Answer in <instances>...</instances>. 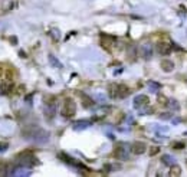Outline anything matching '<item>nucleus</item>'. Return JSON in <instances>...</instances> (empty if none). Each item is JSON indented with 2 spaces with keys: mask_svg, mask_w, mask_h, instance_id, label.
Listing matches in <instances>:
<instances>
[{
  "mask_svg": "<svg viewBox=\"0 0 187 177\" xmlns=\"http://www.w3.org/2000/svg\"><path fill=\"white\" fill-rule=\"evenodd\" d=\"M171 147H173V148H176V150H181V148H184V147H186V144H184V143H181V141H180V143H179V141H174Z\"/></svg>",
  "mask_w": 187,
  "mask_h": 177,
  "instance_id": "nucleus-20",
  "label": "nucleus"
},
{
  "mask_svg": "<svg viewBox=\"0 0 187 177\" xmlns=\"http://www.w3.org/2000/svg\"><path fill=\"white\" fill-rule=\"evenodd\" d=\"M158 153H160V147L154 145V147H151V150H150V156L153 157V156H155V154H158Z\"/></svg>",
  "mask_w": 187,
  "mask_h": 177,
  "instance_id": "nucleus-21",
  "label": "nucleus"
},
{
  "mask_svg": "<svg viewBox=\"0 0 187 177\" xmlns=\"http://www.w3.org/2000/svg\"><path fill=\"white\" fill-rule=\"evenodd\" d=\"M114 156H115L117 158H121V160H127V158H128V154L125 153L122 145H117L115 151H114Z\"/></svg>",
  "mask_w": 187,
  "mask_h": 177,
  "instance_id": "nucleus-12",
  "label": "nucleus"
},
{
  "mask_svg": "<svg viewBox=\"0 0 187 177\" xmlns=\"http://www.w3.org/2000/svg\"><path fill=\"white\" fill-rule=\"evenodd\" d=\"M10 91H12V84H10L9 81L0 84V92H2V94H9Z\"/></svg>",
  "mask_w": 187,
  "mask_h": 177,
  "instance_id": "nucleus-16",
  "label": "nucleus"
},
{
  "mask_svg": "<svg viewBox=\"0 0 187 177\" xmlns=\"http://www.w3.org/2000/svg\"><path fill=\"white\" fill-rule=\"evenodd\" d=\"M16 163L19 166L28 167V169H32L35 166L40 164V161L37 160V157H35L32 153H20V154L16 157Z\"/></svg>",
  "mask_w": 187,
  "mask_h": 177,
  "instance_id": "nucleus-2",
  "label": "nucleus"
},
{
  "mask_svg": "<svg viewBox=\"0 0 187 177\" xmlns=\"http://www.w3.org/2000/svg\"><path fill=\"white\" fill-rule=\"evenodd\" d=\"M89 125H92L91 120H79V121L74 122L72 128H74L75 131H81V130H85V128H88Z\"/></svg>",
  "mask_w": 187,
  "mask_h": 177,
  "instance_id": "nucleus-10",
  "label": "nucleus"
},
{
  "mask_svg": "<svg viewBox=\"0 0 187 177\" xmlns=\"http://www.w3.org/2000/svg\"><path fill=\"white\" fill-rule=\"evenodd\" d=\"M158 102H160V104H163V105H166V104H168V99H166V97L160 95V97H158Z\"/></svg>",
  "mask_w": 187,
  "mask_h": 177,
  "instance_id": "nucleus-23",
  "label": "nucleus"
},
{
  "mask_svg": "<svg viewBox=\"0 0 187 177\" xmlns=\"http://www.w3.org/2000/svg\"><path fill=\"white\" fill-rule=\"evenodd\" d=\"M140 55H141L144 59H147V61L151 59V56H153V48H151L150 43L141 45V48H140Z\"/></svg>",
  "mask_w": 187,
  "mask_h": 177,
  "instance_id": "nucleus-8",
  "label": "nucleus"
},
{
  "mask_svg": "<svg viewBox=\"0 0 187 177\" xmlns=\"http://www.w3.org/2000/svg\"><path fill=\"white\" fill-rule=\"evenodd\" d=\"M49 35L53 38V40L55 42H58L59 39H61V32H59L56 27H53V29H50V32H49Z\"/></svg>",
  "mask_w": 187,
  "mask_h": 177,
  "instance_id": "nucleus-18",
  "label": "nucleus"
},
{
  "mask_svg": "<svg viewBox=\"0 0 187 177\" xmlns=\"http://www.w3.org/2000/svg\"><path fill=\"white\" fill-rule=\"evenodd\" d=\"M170 117H171L170 112H168V114H163V115H161V118H170Z\"/></svg>",
  "mask_w": 187,
  "mask_h": 177,
  "instance_id": "nucleus-26",
  "label": "nucleus"
},
{
  "mask_svg": "<svg viewBox=\"0 0 187 177\" xmlns=\"http://www.w3.org/2000/svg\"><path fill=\"white\" fill-rule=\"evenodd\" d=\"M56 108H55V102H52V104H46L45 108H43V114H45L46 120H52V118L55 117V114H56Z\"/></svg>",
  "mask_w": 187,
  "mask_h": 177,
  "instance_id": "nucleus-9",
  "label": "nucleus"
},
{
  "mask_svg": "<svg viewBox=\"0 0 187 177\" xmlns=\"http://www.w3.org/2000/svg\"><path fill=\"white\" fill-rule=\"evenodd\" d=\"M3 74H4V69L2 66H0V78H2V76H3Z\"/></svg>",
  "mask_w": 187,
  "mask_h": 177,
  "instance_id": "nucleus-27",
  "label": "nucleus"
},
{
  "mask_svg": "<svg viewBox=\"0 0 187 177\" xmlns=\"http://www.w3.org/2000/svg\"><path fill=\"white\" fill-rule=\"evenodd\" d=\"M161 69L164 72H171L173 69H174V63H173V61H170V59H163L161 61Z\"/></svg>",
  "mask_w": 187,
  "mask_h": 177,
  "instance_id": "nucleus-13",
  "label": "nucleus"
},
{
  "mask_svg": "<svg viewBox=\"0 0 187 177\" xmlns=\"http://www.w3.org/2000/svg\"><path fill=\"white\" fill-rule=\"evenodd\" d=\"M150 104V98L147 97V95H137V97L134 98V101H133V105L134 108H137V110H141L142 107H146Z\"/></svg>",
  "mask_w": 187,
  "mask_h": 177,
  "instance_id": "nucleus-6",
  "label": "nucleus"
},
{
  "mask_svg": "<svg viewBox=\"0 0 187 177\" xmlns=\"http://www.w3.org/2000/svg\"><path fill=\"white\" fill-rule=\"evenodd\" d=\"M9 39L12 40V42H10V43H13V45H16V43H17V38H15V36H10V38H9Z\"/></svg>",
  "mask_w": 187,
  "mask_h": 177,
  "instance_id": "nucleus-25",
  "label": "nucleus"
},
{
  "mask_svg": "<svg viewBox=\"0 0 187 177\" xmlns=\"http://www.w3.org/2000/svg\"><path fill=\"white\" fill-rule=\"evenodd\" d=\"M49 62H50V65H53L55 68H62V63L59 62L53 55H49Z\"/></svg>",
  "mask_w": 187,
  "mask_h": 177,
  "instance_id": "nucleus-19",
  "label": "nucleus"
},
{
  "mask_svg": "<svg viewBox=\"0 0 187 177\" xmlns=\"http://www.w3.org/2000/svg\"><path fill=\"white\" fill-rule=\"evenodd\" d=\"M146 150H147V144L142 143V141H134V143L131 144V153L135 154V156H141V154H144Z\"/></svg>",
  "mask_w": 187,
  "mask_h": 177,
  "instance_id": "nucleus-5",
  "label": "nucleus"
},
{
  "mask_svg": "<svg viewBox=\"0 0 187 177\" xmlns=\"http://www.w3.org/2000/svg\"><path fill=\"white\" fill-rule=\"evenodd\" d=\"M9 148V144L7 143H0V151H6Z\"/></svg>",
  "mask_w": 187,
  "mask_h": 177,
  "instance_id": "nucleus-24",
  "label": "nucleus"
},
{
  "mask_svg": "<svg viewBox=\"0 0 187 177\" xmlns=\"http://www.w3.org/2000/svg\"><path fill=\"white\" fill-rule=\"evenodd\" d=\"M180 174H181V169H180L179 166H176V164H173V166H171L170 171H168V176H173V177H176V176H180Z\"/></svg>",
  "mask_w": 187,
  "mask_h": 177,
  "instance_id": "nucleus-17",
  "label": "nucleus"
},
{
  "mask_svg": "<svg viewBox=\"0 0 187 177\" xmlns=\"http://www.w3.org/2000/svg\"><path fill=\"white\" fill-rule=\"evenodd\" d=\"M76 112V104L72 98H65L62 105V115L65 118H72Z\"/></svg>",
  "mask_w": 187,
  "mask_h": 177,
  "instance_id": "nucleus-3",
  "label": "nucleus"
},
{
  "mask_svg": "<svg viewBox=\"0 0 187 177\" xmlns=\"http://www.w3.org/2000/svg\"><path fill=\"white\" fill-rule=\"evenodd\" d=\"M161 161H163V163H164V164H173V161H171L170 156H163Z\"/></svg>",
  "mask_w": 187,
  "mask_h": 177,
  "instance_id": "nucleus-22",
  "label": "nucleus"
},
{
  "mask_svg": "<svg viewBox=\"0 0 187 177\" xmlns=\"http://www.w3.org/2000/svg\"><path fill=\"white\" fill-rule=\"evenodd\" d=\"M117 89H118V84H109L108 85V95L109 98H112V99H117Z\"/></svg>",
  "mask_w": 187,
  "mask_h": 177,
  "instance_id": "nucleus-14",
  "label": "nucleus"
},
{
  "mask_svg": "<svg viewBox=\"0 0 187 177\" xmlns=\"http://www.w3.org/2000/svg\"><path fill=\"white\" fill-rule=\"evenodd\" d=\"M59 156V158L62 161H65L66 164H71V166H78V167H81V169H83V166L82 164H79L78 161L75 160V158H72V157H69L68 154H65V153H59L58 154Z\"/></svg>",
  "mask_w": 187,
  "mask_h": 177,
  "instance_id": "nucleus-11",
  "label": "nucleus"
},
{
  "mask_svg": "<svg viewBox=\"0 0 187 177\" xmlns=\"http://www.w3.org/2000/svg\"><path fill=\"white\" fill-rule=\"evenodd\" d=\"M22 135H23V138L33 141L36 144H43L49 140V134L45 130H42L40 127H36V125L25 128V130L22 131Z\"/></svg>",
  "mask_w": 187,
  "mask_h": 177,
  "instance_id": "nucleus-1",
  "label": "nucleus"
},
{
  "mask_svg": "<svg viewBox=\"0 0 187 177\" xmlns=\"http://www.w3.org/2000/svg\"><path fill=\"white\" fill-rule=\"evenodd\" d=\"M155 51H157L158 55H170L171 52H173V43L171 42H157L155 45Z\"/></svg>",
  "mask_w": 187,
  "mask_h": 177,
  "instance_id": "nucleus-4",
  "label": "nucleus"
},
{
  "mask_svg": "<svg viewBox=\"0 0 187 177\" xmlns=\"http://www.w3.org/2000/svg\"><path fill=\"white\" fill-rule=\"evenodd\" d=\"M81 97H82V105L85 107V108H91V107L95 104V101H94V99H91L89 97L83 95V94H81Z\"/></svg>",
  "mask_w": 187,
  "mask_h": 177,
  "instance_id": "nucleus-15",
  "label": "nucleus"
},
{
  "mask_svg": "<svg viewBox=\"0 0 187 177\" xmlns=\"http://www.w3.org/2000/svg\"><path fill=\"white\" fill-rule=\"evenodd\" d=\"M19 53H20V56H22V58H26V55H25V52H23V51H20V52H19Z\"/></svg>",
  "mask_w": 187,
  "mask_h": 177,
  "instance_id": "nucleus-28",
  "label": "nucleus"
},
{
  "mask_svg": "<svg viewBox=\"0 0 187 177\" xmlns=\"http://www.w3.org/2000/svg\"><path fill=\"white\" fill-rule=\"evenodd\" d=\"M131 94V89L124 84H118V89H117V99H122V98H127Z\"/></svg>",
  "mask_w": 187,
  "mask_h": 177,
  "instance_id": "nucleus-7",
  "label": "nucleus"
}]
</instances>
